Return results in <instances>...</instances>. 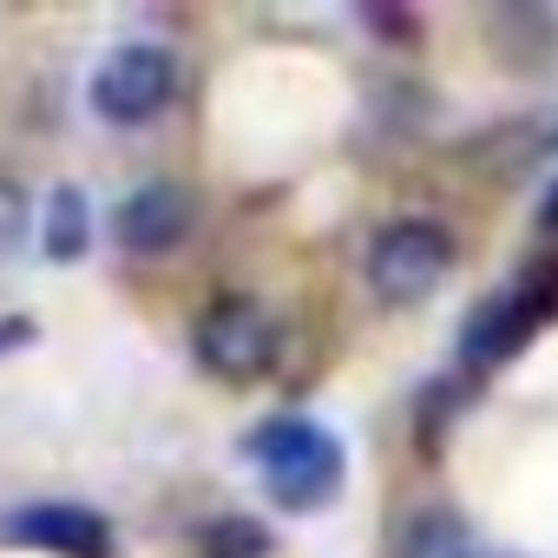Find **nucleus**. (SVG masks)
<instances>
[{"label": "nucleus", "instance_id": "obj_1", "mask_svg": "<svg viewBox=\"0 0 558 558\" xmlns=\"http://www.w3.org/2000/svg\"><path fill=\"white\" fill-rule=\"evenodd\" d=\"M558 323V256H538V263H525V276L519 283H506V290H493L466 323H460V342H453V355H460V375H493V368H506L538 329H551Z\"/></svg>", "mask_w": 558, "mask_h": 558}, {"label": "nucleus", "instance_id": "obj_2", "mask_svg": "<svg viewBox=\"0 0 558 558\" xmlns=\"http://www.w3.org/2000/svg\"><path fill=\"white\" fill-rule=\"evenodd\" d=\"M243 453L263 466V486L283 512H316V506H329L342 493V440L329 427L303 421V414L263 421L243 440Z\"/></svg>", "mask_w": 558, "mask_h": 558}, {"label": "nucleus", "instance_id": "obj_3", "mask_svg": "<svg viewBox=\"0 0 558 558\" xmlns=\"http://www.w3.org/2000/svg\"><path fill=\"white\" fill-rule=\"evenodd\" d=\"M362 276L381 310H414L427 296H440V283L453 276V236L447 223L434 217H395L375 230L368 256H362Z\"/></svg>", "mask_w": 558, "mask_h": 558}, {"label": "nucleus", "instance_id": "obj_4", "mask_svg": "<svg viewBox=\"0 0 558 558\" xmlns=\"http://www.w3.org/2000/svg\"><path fill=\"white\" fill-rule=\"evenodd\" d=\"M191 349H197V362H204L217 381H230V388L263 381V375L276 368V316H269L263 303H250V296H217V303L197 316Z\"/></svg>", "mask_w": 558, "mask_h": 558}, {"label": "nucleus", "instance_id": "obj_5", "mask_svg": "<svg viewBox=\"0 0 558 558\" xmlns=\"http://www.w3.org/2000/svg\"><path fill=\"white\" fill-rule=\"evenodd\" d=\"M178 93V60L158 47V40H125L99 60L93 73V112L106 125H151Z\"/></svg>", "mask_w": 558, "mask_h": 558}, {"label": "nucleus", "instance_id": "obj_6", "mask_svg": "<svg viewBox=\"0 0 558 558\" xmlns=\"http://www.w3.org/2000/svg\"><path fill=\"white\" fill-rule=\"evenodd\" d=\"M0 545H40V551H60V558H106L112 551V525L86 506H27L14 519H0Z\"/></svg>", "mask_w": 558, "mask_h": 558}, {"label": "nucleus", "instance_id": "obj_7", "mask_svg": "<svg viewBox=\"0 0 558 558\" xmlns=\"http://www.w3.org/2000/svg\"><path fill=\"white\" fill-rule=\"evenodd\" d=\"M184 230H191V191H178L165 178L158 184H138L119 204V217H112V236H119L125 256H165V250L184 243Z\"/></svg>", "mask_w": 558, "mask_h": 558}, {"label": "nucleus", "instance_id": "obj_8", "mask_svg": "<svg viewBox=\"0 0 558 558\" xmlns=\"http://www.w3.org/2000/svg\"><path fill=\"white\" fill-rule=\"evenodd\" d=\"M395 558H480V545H473V532H466L460 512H447V506H421V512L401 525Z\"/></svg>", "mask_w": 558, "mask_h": 558}, {"label": "nucleus", "instance_id": "obj_9", "mask_svg": "<svg viewBox=\"0 0 558 558\" xmlns=\"http://www.w3.org/2000/svg\"><path fill=\"white\" fill-rule=\"evenodd\" d=\"M93 243V217H86V191L80 184H60L47 197V217H40V250L53 263H80Z\"/></svg>", "mask_w": 558, "mask_h": 558}, {"label": "nucleus", "instance_id": "obj_10", "mask_svg": "<svg viewBox=\"0 0 558 558\" xmlns=\"http://www.w3.org/2000/svg\"><path fill=\"white\" fill-rule=\"evenodd\" d=\"M204 551H210V558H263V551H269V532H263L256 519H210Z\"/></svg>", "mask_w": 558, "mask_h": 558}, {"label": "nucleus", "instance_id": "obj_11", "mask_svg": "<svg viewBox=\"0 0 558 558\" xmlns=\"http://www.w3.org/2000/svg\"><path fill=\"white\" fill-rule=\"evenodd\" d=\"M27 223H34V204L14 178H0V263H8L21 243H27Z\"/></svg>", "mask_w": 558, "mask_h": 558}, {"label": "nucleus", "instance_id": "obj_12", "mask_svg": "<svg viewBox=\"0 0 558 558\" xmlns=\"http://www.w3.org/2000/svg\"><path fill=\"white\" fill-rule=\"evenodd\" d=\"M34 342V323L27 316H8V323H0V355H8V349H27Z\"/></svg>", "mask_w": 558, "mask_h": 558}, {"label": "nucleus", "instance_id": "obj_13", "mask_svg": "<svg viewBox=\"0 0 558 558\" xmlns=\"http://www.w3.org/2000/svg\"><path fill=\"white\" fill-rule=\"evenodd\" d=\"M538 230H545V236H558V184H551V191H545V204H538Z\"/></svg>", "mask_w": 558, "mask_h": 558}]
</instances>
